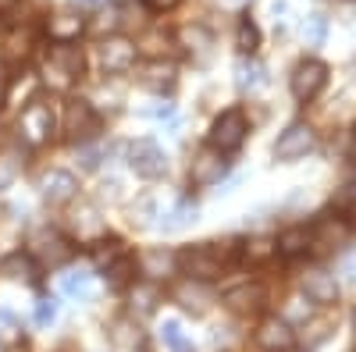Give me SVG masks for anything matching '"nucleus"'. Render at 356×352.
Returning <instances> with one entry per match:
<instances>
[{"instance_id":"de8ad7c7","label":"nucleus","mask_w":356,"mask_h":352,"mask_svg":"<svg viewBox=\"0 0 356 352\" xmlns=\"http://www.w3.org/2000/svg\"><path fill=\"white\" fill-rule=\"evenodd\" d=\"M346 221H349V231L356 235V207H349V217H346Z\"/></svg>"},{"instance_id":"a211bd4d","label":"nucleus","mask_w":356,"mask_h":352,"mask_svg":"<svg viewBox=\"0 0 356 352\" xmlns=\"http://www.w3.org/2000/svg\"><path fill=\"white\" fill-rule=\"evenodd\" d=\"M36 47H40V40L33 33V25H11L4 33V40H0V53H4L11 65H25L29 57L36 53Z\"/></svg>"},{"instance_id":"1a4fd4ad","label":"nucleus","mask_w":356,"mask_h":352,"mask_svg":"<svg viewBox=\"0 0 356 352\" xmlns=\"http://www.w3.org/2000/svg\"><path fill=\"white\" fill-rule=\"evenodd\" d=\"M253 342H257L260 352H296L300 331H296L285 317L271 313V317H260V324L253 331Z\"/></svg>"},{"instance_id":"dca6fc26","label":"nucleus","mask_w":356,"mask_h":352,"mask_svg":"<svg viewBox=\"0 0 356 352\" xmlns=\"http://www.w3.org/2000/svg\"><path fill=\"white\" fill-rule=\"evenodd\" d=\"M349 235L353 231L342 214H324L310 224V249H342Z\"/></svg>"},{"instance_id":"a878e982","label":"nucleus","mask_w":356,"mask_h":352,"mask_svg":"<svg viewBox=\"0 0 356 352\" xmlns=\"http://www.w3.org/2000/svg\"><path fill=\"white\" fill-rule=\"evenodd\" d=\"M36 274H40V263L29 256V253H22V249H15V253H8L4 260H0V278H15V281H36Z\"/></svg>"},{"instance_id":"c756f323","label":"nucleus","mask_w":356,"mask_h":352,"mask_svg":"<svg viewBox=\"0 0 356 352\" xmlns=\"http://www.w3.org/2000/svg\"><path fill=\"white\" fill-rule=\"evenodd\" d=\"M196 214H200V207H196V199H193V196L178 199L175 207L161 217V231H182V228H189V224L196 221Z\"/></svg>"},{"instance_id":"ea45409f","label":"nucleus","mask_w":356,"mask_h":352,"mask_svg":"<svg viewBox=\"0 0 356 352\" xmlns=\"http://www.w3.org/2000/svg\"><path fill=\"white\" fill-rule=\"evenodd\" d=\"M100 199H107V203H122V199H125V185L118 182V178L100 182Z\"/></svg>"},{"instance_id":"473e14b6","label":"nucleus","mask_w":356,"mask_h":352,"mask_svg":"<svg viewBox=\"0 0 356 352\" xmlns=\"http://www.w3.org/2000/svg\"><path fill=\"white\" fill-rule=\"evenodd\" d=\"M161 338H164V345H168L171 352H196V342H193V335H189L182 324H178V320H164Z\"/></svg>"},{"instance_id":"2f4dec72","label":"nucleus","mask_w":356,"mask_h":352,"mask_svg":"<svg viewBox=\"0 0 356 352\" xmlns=\"http://www.w3.org/2000/svg\"><path fill=\"white\" fill-rule=\"evenodd\" d=\"M303 331H307V338H303V342H296V349L314 352L317 345H324V342L332 338V331H335V320H332V317H317V320H310V324H307Z\"/></svg>"},{"instance_id":"f257e3e1","label":"nucleus","mask_w":356,"mask_h":352,"mask_svg":"<svg viewBox=\"0 0 356 352\" xmlns=\"http://www.w3.org/2000/svg\"><path fill=\"white\" fill-rule=\"evenodd\" d=\"M239 263V239H211L178 249V274L196 278V281H218L228 267Z\"/></svg>"},{"instance_id":"09e8293b","label":"nucleus","mask_w":356,"mask_h":352,"mask_svg":"<svg viewBox=\"0 0 356 352\" xmlns=\"http://www.w3.org/2000/svg\"><path fill=\"white\" fill-rule=\"evenodd\" d=\"M221 4H228V8H243V4H250V0H221Z\"/></svg>"},{"instance_id":"b1692460","label":"nucleus","mask_w":356,"mask_h":352,"mask_svg":"<svg viewBox=\"0 0 356 352\" xmlns=\"http://www.w3.org/2000/svg\"><path fill=\"white\" fill-rule=\"evenodd\" d=\"M275 249H278V260H303L310 249V228L307 224H292L285 231L275 235Z\"/></svg>"},{"instance_id":"393cba45","label":"nucleus","mask_w":356,"mask_h":352,"mask_svg":"<svg viewBox=\"0 0 356 352\" xmlns=\"http://www.w3.org/2000/svg\"><path fill=\"white\" fill-rule=\"evenodd\" d=\"M275 260H278V249H275V239H267V235H257V239L239 242V263L267 267V263H275Z\"/></svg>"},{"instance_id":"2eb2a0df","label":"nucleus","mask_w":356,"mask_h":352,"mask_svg":"<svg viewBox=\"0 0 356 352\" xmlns=\"http://www.w3.org/2000/svg\"><path fill=\"white\" fill-rule=\"evenodd\" d=\"M221 303H225V310L239 313V317H257L267 306V292L257 281H243V285H232L221 296Z\"/></svg>"},{"instance_id":"6ab92c4d","label":"nucleus","mask_w":356,"mask_h":352,"mask_svg":"<svg viewBox=\"0 0 356 352\" xmlns=\"http://www.w3.org/2000/svg\"><path fill=\"white\" fill-rule=\"evenodd\" d=\"M86 33V18L75 8H57L47 18V36L50 43H79V36Z\"/></svg>"},{"instance_id":"aec40b11","label":"nucleus","mask_w":356,"mask_h":352,"mask_svg":"<svg viewBox=\"0 0 356 352\" xmlns=\"http://www.w3.org/2000/svg\"><path fill=\"white\" fill-rule=\"evenodd\" d=\"M136 271L146 278V281H168L171 274H178V253L171 249H146L139 260H136Z\"/></svg>"},{"instance_id":"58836bf2","label":"nucleus","mask_w":356,"mask_h":352,"mask_svg":"<svg viewBox=\"0 0 356 352\" xmlns=\"http://www.w3.org/2000/svg\"><path fill=\"white\" fill-rule=\"evenodd\" d=\"M57 320V299H40L36 303V324L40 328H50Z\"/></svg>"},{"instance_id":"9b49d317","label":"nucleus","mask_w":356,"mask_h":352,"mask_svg":"<svg viewBox=\"0 0 356 352\" xmlns=\"http://www.w3.org/2000/svg\"><path fill=\"white\" fill-rule=\"evenodd\" d=\"M139 61V43L129 36H107L100 40V68L104 75H125Z\"/></svg>"},{"instance_id":"4468645a","label":"nucleus","mask_w":356,"mask_h":352,"mask_svg":"<svg viewBox=\"0 0 356 352\" xmlns=\"http://www.w3.org/2000/svg\"><path fill=\"white\" fill-rule=\"evenodd\" d=\"M171 299L182 306L186 313H193V317H203L207 310L218 303L211 281H196V278H182V281H178V285L171 288Z\"/></svg>"},{"instance_id":"a18cd8bd","label":"nucleus","mask_w":356,"mask_h":352,"mask_svg":"<svg viewBox=\"0 0 356 352\" xmlns=\"http://www.w3.org/2000/svg\"><path fill=\"white\" fill-rule=\"evenodd\" d=\"M100 4H107V0H75V8H100Z\"/></svg>"},{"instance_id":"6e6552de","label":"nucleus","mask_w":356,"mask_h":352,"mask_svg":"<svg viewBox=\"0 0 356 352\" xmlns=\"http://www.w3.org/2000/svg\"><path fill=\"white\" fill-rule=\"evenodd\" d=\"M228 167H232L228 153H221L218 146H211V142H203L200 150L193 153V160H189V185L193 189H214V185H221Z\"/></svg>"},{"instance_id":"cd10ccee","label":"nucleus","mask_w":356,"mask_h":352,"mask_svg":"<svg viewBox=\"0 0 356 352\" xmlns=\"http://www.w3.org/2000/svg\"><path fill=\"white\" fill-rule=\"evenodd\" d=\"M129 246L122 239H114V235H100L97 242H89V256H93V267L97 271H107L118 256H125Z\"/></svg>"},{"instance_id":"c9c22d12","label":"nucleus","mask_w":356,"mask_h":352,"mask_svg":"<svg viewBox=\"0 0 356 352\" xmlns=\"http://www.w3.org/2000/svg\"><path fill=\"white\" fill-rule=\"evenodd\" d=\"M324 36H328V15H324V11L307 15V22H303V40H307V47H321Z\"/></svg>"},{"instance_id":"20e7f679","label":"nucleus","mask_w":356,"mask_h":352,"mask_svg":"<svg viewBox=\"0 0 356 352\" xmlns=\"http://www.w3.org/2000/svg\"><path fill=\"white\" fill-rule=\"evenodd\" d=\"M332 82V68L321 61V57H303L300 65L289 75V93L296 103H314Z\"/></svg>"},{"instance_id":"7c9ffc66","label":"nucleus","mask_w":356,"mask_h":352,"mask_svg":"<svg viewBox=\"0 0 356 352\" xmlns=\"http://www.w3.org/2000/svg\"><path fill=\"white\" fill-rule=\"evenodd\" d=\"M235 50H239L243 57H253L260 50V28L250 15H243L239 22H235Z\"/></svg>"},{"instance_id":"37998d69","label":"nucleus","mask_w":356,"mask_h":352,"mask_svg":"<svg viewBox=\"0 0 356 352\" xmlns=\"http://www.w3.org/2000/svg\"><path fill=\"white\" fill-rule=\"evenodd\" d=\"M342 274H349V281H356V253L342 260Z\"/></svg>"},{"instance_id":"72a5a7b5","label":"nucleus","mask_w":356,"mask_h":352,"mask_svg":"<svg viewBox=\"0 0 356 352\" xmlns=\"http://www.w3.org/2000/svg\"><path fill=\"white\" fill-rule=\"evenodd\" d=\"M104 274H107V285H111V288H125V285H132V281H136V256H132V253L118 256Z\"/></svg>"},{"instance_id":"5701e85b","label":"nucleus","mask_w":356,"mask_h":352,"mask_svg":"<svg viewBox=\"0 0 356 352\" xmlns=\"http://www.w3.org/2000/svg\"><path fill=\"white\" fill-rule=\"evenodd\" d=\"M72 231H75V239L79 242H97L100 235H107V224L100 217V210L93 207V203H79V207L72 210Z\"/></svg>"},{"instance_id":"8fccbe9b","label":"nucleus","mask_w":356,"mask_h":352,"mask_svg":"<svg viewBox=\"0 0 356 352\" xmlns=\"http://www.w3.org/2000/svg\"><path fill=\"white\" fill-rule=\"evenodd\" d=\"M353 331H356V313H353Z\"/></svg>"},{"instance_id":"c85d7f7f","label":"nucleus","mask_w":356,"mask_h":352,"mask_svg":"<svg viewBox=\"0 0 356 352\" xmlns=\"http://www.w3.org/2000/svg\"><path fill=\"white\" fill-rule=\"evenodd\" d=\"M235 85H239L243 93H257L267 85V68L257 61V57H243L239 65H235Z\"/></svg>"},{"instance_id":"4be33fe9","label":"nucleus","mask_w":356,"mask_h":352,"mask_svg":"<svg viewBox=\"0 0 356 352\" xmlns=\"http://www.w3.org/2000/svg\"><path fill=\"white\" fill-rule=\"evenodd\" d=\"M164 303V292L157 281H132L129 285V313L132 317H154L157 306Z\"/></svg>"},{"instance_id":"f03ea898","label":"nucleus","mask_w":356,"mask_h":352,"mask_svg":"<svg viewBox=\"0 0 356 352\" xmlns=\"http://www.w3.org/2000/svg\"><path fill=\"white\" fill-rule=\"evenodd\" d=\"M86 75V53L75 43H50L40 53V82L57 93H68Z\"/></svg>"},{"instance_id":"79ce46f5","label":"nucleus","mask_w":356,"mask_h":352,"mask_svg":"<svg viewBox=\"0 0 356 352\" xmlns=\"http://www.w3.org/2000/svg\"><path fill=\"white\" fill-rule=\"evenodd\" d=\"M339 207H356V178H349L339 192Z\"/></svg>"},{"instance_id":"4c0bfd02","label":"nucleus","mask_w":356,"mask_h":352,"mask_svg":"<svg viewBox=\"0 0 356 352\" xmlns=\"http://www.w3.org/2000/svg\"><path fill=\"white\" fill-rule=\"evenodd\" d=\"M154 210H157L154 196H143L139 207H132V224H136V228H146V224H150V217H154Z\"/></svg>"},{"instance_id":"ddd939ff","label":"nucleus","mask_w":356,"mask_h":352,"mask_svg":"<svg viewBox=\"0 0 356 352\" xmlns=\"http://www.w3.org/2000/svg\"><path fill=\"white\" fill-rule=\"evenodd\" d=\"M303 296L314 303V306H321V310H332V306H339V296H342V285H339V278L328 271V267H310L307 274H303Z\"/></svg>"},{"instance_id":"423d86ee","label":"nucleus","mask_w":356,"mask_h":352,"mask_svg":"<svg viewBox=\"0 0 356 352\" xmlns=\"http://www.w3.org/2000/svg\"><path fill=\"white\" fill-rule=\"evenodd\" d=\"M25 253L33 256L40 267H65V263L75 256V246L57 228L43 224V228H36L33 235H29V249Z\"/></svg>"},{"instance_id":"f8f14e48","label":"nucleus","mask_w":356,"mask_h":352,"mask_svg":"<svg viewBox=\"0 0 356 352\" xmlns=\"http://www.w3.org/2000/svg\"><path fill=\"white\" fill-rule=\"evenodd\" d=\"M129 167L139 174V178L154 182L168 171V153L154 139H136V142H129Z\"/></svg>"},{"instance_id":"49530a36","label":"nucleus","mask_w":356,"mask_h":352,"mask_svg":"<svg viewBox=\"0 0 356 352\" xmlns=\"http://www.w3.org/2000/svg\"><path fill=\"white\" fill-rule=\"evenodd\" d=\"M4 103H8V82H0V110H4Z\"/></svg>"},{"instance_id":"a19ab883","label":"nucleus","mask_w":356,"mask_h":352,"mask_svg":"<svg viewBox=\"0 0 356 352\" xmlns=\"http://www.w3.org/2000/svg\"><path fill=\"white\" fill-rule=\"evenodd\" d=\"M143 8L154 11V15H171V11L182 8V0H143Z\"/></svg>"},{"instance_id":"7ed1b4c3","label":"nucleus","mask_w":356,"mask_h":352,"mask_svg":"<svg viewBox=\"0 0 356 352\" xmlns=\"http://www.w3.org/2000/svg\"><path fill=\"white\" fill-rule=\"evenodd\" d=\"M18 135L29 142V146H47L54 142L57 135V110L50 100L43 97H33L25 103V110L18 114Z\"/></svg>"},{"instance_id":"39448f33","label":"nucleus","mask_w":356,"mask_h":352,"mask_svg":"<svg viewBox=\"0 0 356 352\" xmlns=\"http://www.w3.org/2000/svg\"><path fill=\"white\" fill-rule=\"evenodd\" d=\"M104 121H100V110L82 100V97H72L65 100V110H61V132L68 135V142H93L100 135Z\"/></svg>"},{"instance_id":"bb28decb","label":"nucleus","mask_w":356,"mask_h":352,"mask_svg":"<svg viewBox=\"0 0 356 352\" xmlns=\"http://www.w3.org/2000/svg\"><path fill=\"white\" fill-rule=\"evenodd\" d=\"M175 40H178V47H182L186 53H193V57H207V53H211V47H214V36L207 33L200 22L196 25H182L175 33Z\"/></svg>"},{"instance_id":"c03bdc74","label":"nucleus","mask_w":356,"mask_h":352,"mask_svg":"<svg viewBox=\"0 0 356 352\" xmlns=\"http://www.w3.org/2000/svg\"><path fill=\"white\" fill-rule=\"evenodd\" d=\"M18 4H22V0H0V15H11Z\"/></svg>"},{"instance_id":"0eeeda50","label":"nucleus","mask_w":356,"mask_h":352,"mask_svg":"<svg viewBox=\"0 0 356 352\" xmlns=\"http://www.w3.org/2000/svg\"><path fill=\"white\" fill-rule=\"evenodd\" d=\"M246 135H250V117L243 107H228L214 117V125H211V146H218L221 153H235V150H243L246 146Z\"/></svg>"},{"instance_id":"412c9836","label":"nucleus","mask_w":356,"mask_h":352,"mask_svg":"<svg viewBox=\"0 0 356 352\" xmlns=\"http://www.w3.org/2000/svg\"><path fill=\"white\" fill-rule=\"evenodd\" d=\"M139 85H146L150 93H171L178 85V68L171 61H164V57H154V61H146L139 68Z\"/></svg>"},{"instance_id":"f3484780","label":"nucleus","mask_w":356,"mask_h":352,"mask_svg":"<svg viewBox=\"0 0 356 352\" xmlns=\"http://www.w3.org/2000/svg\"><path fill=\"white\" fill-rule=\"evenodd\" d=\"M40 196L50 203V207H65L79 196V178L65 167H50L43 178H40Z\"/></svg>"},{"instance_id":"9d476101","label":"nucleus","mask_w":356,"mask_h":352,"mask_svg":"<svg viewBox=\"0 0 356 352\" xmlns=\"http://www.w3.org/2000/svg\"><path fill=\"white\" fill-rule=\"evenodd\" d=\"M314 150H317V132H314L307 121H292V125L278 135V142H275V160L292 164V160H303V157L314 153Z\"/></svg>"},{"instance_id":"f704fd0d","label":"nucleus","mask_w":356,"mask_h":352,"mask_svg":"<svg viewBox=\"0 0 356 352\" xmlns=\"http://www.w3.org/2000/svg\"><path fill=\"white\" fill-rule=\"evenodd\" d=\"M61 292L72 296V299H79V303H89L97 288H93V278H89V274H65L61 278Z\"/></svg>"},{"instance_id":"e433bc0d","label":"nucleus","mask_w":356,"mask_h":352,"mask_svg":"<svg viewBox=\"0 0 356 352\" xmlns=\"http://www.w3.org/2000/svg\"><path fill=\"white\" fill-rule=\"evenodd\" d=\"M18 171H22V164H18L15 153H0V192L11 189V182L18 178Z\"/></svg>"}]
</instances>
